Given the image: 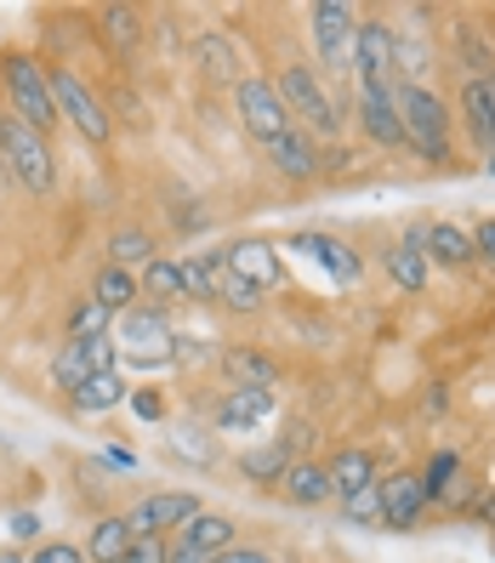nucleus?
<instances>
[{
	"label": "nucleus",
	"mask_w": 495,
	"mask_h": 563,
	"mask_svg": "<svg viewBox=\"0 0 495 563\" xmlns=\"http://www.w3.org/2000/svg\"><path fill=\"white\" fill-rule=\"evenodd\" d=\"M211 222H217V211L200 200V194H188V188H172V194H165V228H172L177 240L211 234Z\"/></svg>",
	"instance_id": "nucleus-30"
},
{
	"label": "nucleus",
	"mask_w": 495,
	"mask_h": 563,
	"mask_svg": "<svg viewBox=\"0 0 495 563\" xmlns=\"http://www.w3.org/2000/svg\"><path fill=\"white\" fill-rule=\"evenodd\" d=\"M109 114H114V125H131V131H148L154 125L148 120V97L138 86H114L109 91Z\"/></svg>",
	"instance_id": "nucleus-37"
},
{
	"label": "nucleus",
	"mask_w": 495,
	"mask_h": 563,
	"mask_svg": "<svg viewBox=\"0 0 495 563\" xmlns=\"http://www.w3.org/2000/svg\"><path fill=\"white\" fill-rule=\"evenodd\" d=\"M188 57H194V69H200L211 86H228L234 91L245 80V63H240V46L228 29H200V35L188 41Z\"/></svg>",
	"instance_id": "nucleus-18"
},
{
	"label": "nucleus",
	"mask_w": 495,
	"mask_h": 563,
	"mask_svg": "<svg viewBox=\"0 0 495 563\" xmlns=\"http://www.w3.org/2000/svg\"><path fill=\"white\" fill-rule=\"evenodd\" d=\"M274 86H279V97H285V109H290V125H302L319 148L342 143L348 109L330 97V80L314 69V57H285L279 69H274Z\"/></svg>",
	"instance_id": "nucleus-1"
},
{
	"label": "nucleus",
	"mask_w": 495,
	"mask_h": 563,
	"mask_svg": "<svg viewBox=\"0 0 495 563\" xmlns=\"http://www.w3.org/2000/svg\"><path fill=\"white\" fill-rule=\"evenodd\" d=\"M393 41H399V29L376 12H359V29H353V86H393Z\"/></svg>",
	"instance_id": "nucleus-13"
},
{
	"label": "nucleus",
	"mask_w": 495,
	"mask_h": 563,
	"mask_svg": "<svg viewBox=\"0 0 495 563\" xmlns=\"http://www.w3.org/2000/svg\"><path fill=\"white\" fill-rule=\"evenodd\" d=\"M103 461H109V467H120V473H131V467H138V455H131V450H120V444H114Z\"/></svg>",
	"instance_id": "nucleus-49"
},
{
	"label": "nucleus",
	"mask_w": 495,
	"mask_h": 563,
	"mask_svg": "<svg viewBox=\"0 0 495 563\" xmlns=\"http://www.w3.org/2000/svg\"><path fill=\"white\" fill-rule=\"evenodd\" d=\"M125 410L138 416V421H148V427H160L165 421V393L160 387H131L125 393Z\"/></svg>",
	"instance_id": "nucleus-40"
},
{
	"label": "nucleus",
	"mask_w": 495,
	"mask_h": 563,
	"mask_svg": "<svg viewBox=\"0 0 495 563\" xmlns=\"http://www.w3.org/2000/svg\"><path fill=\"white\" fill-rule=\"evenodd\" d=\"M353 29H359V7L348 0H314L308 7V41H314V69L324 80H353Z\"/></svg>",
	"instance_id": "nucleus-7"
},
{
	"label": "nucleus",
	"mask_w": 495,
	"mask_h": 563,
	"mask_svg": "<svg viewBox=\"0 0 495 563\" xmlns=\"http://www.w3.org/2000/svg\"><path fill=\"white\" fill-rule=\"evenodd\" d=\"M324 473H330V489H337V501H348V495L371 489V484L382 478V467H376V450H365V444H342L337 455L324 461Z\"/></svg>",
	"instance_id": "nucleus-25"
},
{
	"label": "nucleus",
	"mask_w": 495,
	"mask_h": 563,
	"mask_svg": "<svg viewBox=\"0 0 495 563\" xmlns=\"http://www.w3.org/2000/svg\"><path fill=\"white\" fill-rule=\"evenodd\" d=\"M160 251H165L160 234H154V228H143V222H120L114 234H109V262H114V268H125V274H143Z\"/></svg>",
	"instance_id": "nucleus-28"
},
{
	"label": "nucleus",
	"mask_w": 495,
	"mask_h": 563,
	"mask_svg": "<svg viewBox=\"0 0 495 563\" xmlns=\"http://www.w3.org/2000/svg\"><path fill=\"white\" fill-rule=\"evenodd\" d=\"M382 268H387V279L399 285L405 296H421V290H427V256H421L416 245H405V240L382 245Z\"/></svg>",
	"instance_id": "nucleus-33"
},
{
	"label": "nucleus",
	"mask_w": 495,
	"mask_h": 563,
	"mask_svg": "<svg viewBox=\"0 0 495 563\" xmlns=\"http://www.w3.org/2000/svg\"><path fill=\"white\" fill-rule=\"evenodd\" d=\"M217 342L211 336H183V330H177V342H172V364H177V371H206V364H217Z\"/></svg>",
	"instance_id": "nucleus-38"
},
{
	"label": "nucleus",
	"mask_w": 495,
	"mask_h": 563,
	"mask_svg": "<svg viewBox=\"0 0 495 563\" xmlns=\"http://www.w3.org/2000/svg\"><path fill=\"white\" fill-rule=\"evenodd\" d=\"M165 558H172V541H165V536H138L120 563H165Z\"/></svg>",
	"instance_id": "nucleus-44"
},
{
	"label": "nucleus",
	"mask_w": 495,
	"mask_h": 563,
	"mask_svg": "<svg viewBox=\"0 0 495 563\" xmlns=\"http://www.w3.org/2000/svg\"><path fill=\"white\" fill-rule=\"evenodd\" d=\"M217 563H285L274 547H262V541H234L228 552H217Z\"/></svg>",
	"instance_id": "nucleus-43"
},
{
	"label": "nucleus",
	"mask_w": 495,
	"mask_h": 563,
	"mask_svg": "<svg viewBox=\"0 0 495 563\" xmlns=\"http://www.w3.org/2000/svg\"><path fill=\"white\" fill-rule=\"evenodd\" d=\"M23 563H91V558H86V547H80V541L46 536V541H35V547L23 552Z\"/></svg>",
	"instance_id": "nucleus-39"
},
{
	"label": "nucleus",
	"mask_w": 495,
	"mask_h": 563,
	"mask_svg": "<svg viewBox=\"0 0 495 563\" xmlns=\"http://www.w3.org/2000/svg\"><path fill=\"white\" fill-rule=\"evenodd\" d=\"M7 529H12V541H46V523H41V512L35 507H18V512H7Z\"/></svg>",
	"instance_id": "nucleus-42"
},
{
	"label": "nucleus",
	"mask_w": 495,
	"mask_h": 563,
	"mask_svg": "<svg viewBox=\"0 0 495 563\" xmlns=\"http://www.w3.org/2000/svg\"><path fill=\"white\" fill-rule=\"evenodd\" d=\"M0 86H7V109L35 125L41 137H52V131L63 125L57 120V97H52V69L41 52L29 46H0Z\"/></svg>",
	"instance_id": "nucleus-3"
},
{
	"label": "nucleus",
	"mask_w": 495,
	"mask_h": 563,
	"mask_svg": "<svg viewBox=\"0 0 495 563\" xmlns=\"http://www.w3.org/2000/svg\"><path fill=\"white\" fill-rule=\"evenodd\" d=\"M217 376L228 387H274L285 382V364L268 353V347H222L217 353Z\"/></svg>",
	"instance_id": "nucleus-20"
},
{
	"label": "nucleus",
	"mask_w": 495,
	"mask_h": 563,
	"mask_svg": "<svg viewBox=\"0 0 495 563\" xmlns=\"http://www.w3.org/2000/svg\"><path fill=\"white\" fill-rule=\"evenodd\" d=\"M200 512H206V495L177 484V489H143L138 501L125 507V523L138 529V536H165V541H172L177 529L188 518H200Z\"/></svg>",
	"instance_id": "nucleus-9"
},
{
	"label": "nucleus",
	"mask_w": 495,
	"mask_h": 563,
	"mask_svg": "<svg viewBox=\"0 0 495 563\" xmlns=\"http://www.w3.org/2000/svg\"><path fill=\"white\" fill-rule=\"evenodd\" d=\"M376 501H382V529H416L427 518V489H421V473L416 467H393L376 478Z\"/></svg>",
	"instance_id": "nucleus-16"
},
{
	"label": "nucleus",
	"mask_w": 495,
	"mask_h": 563,
	"mask_svg": "<svg viewBox=\"0 0 495 563\" xmlns=\"http://www.w3.org/2000/svg\"><path fill=\"white\" fill-rule=\"evenodd\" d=\"M468 234H473V251H479V262H490V268H495V217H479V222L468 228Z\"/></svg>",
	"instance_id": "nucleus-46"
},
{
	"label": "nucleus",
	"mask_w": 495,
	"mask_h": 563,
	"mask_svg": "<svg viewBox=\"0 0 495 563\" xmlns=\"http://www.w3.org/2000/svg\"><path fill=\"white\" fill-rule=\"evenodd\" d=\"M91 302H103L120 319L125 308L143 302V296H138V274H125V268H114V262H103V268L91 274Z\"/></svg>",
	"instance_id": "nucleus-32"
},
{
	"label": "nucleus",
	"mask_w": 495,
	"mask_h": 563,
	"mask_svg": "<svg viewBox=\"0 0 495 563\" xmlns=\"http://www.w3.org/2000/svg\"><path fill=\"white\" fill-rule=\"evenodd\" d=\"M268 172L279 177V183H290V188H308V183H324V159H319V143L308 137L302 125H290L285 137H274L268 148Z\"/></svg>",
	"instance_id": "nucleus-17"
},
{
	"label": "nucleus",
	"mask_w": 495,
	"mask_h": 563,
	"mask_svg": "<svg viewBox=\"0 0 495 563\" xmlns=\"http://www.w3.org/2000/svg\"><path fill=\"white\" fill-rule=\"evenodd\" d=\"M285 251H302V256H314L319 268L337 274V285L365 279V256H359L348 240H337V234H314V228H302V234H290V240H285Z\"/></svg>",
	"instance_id": "nucleus-21"
},
{
	"label": "nucleus",
	"mask_w": 495,
	"mask_h": 563,
	"mask_svg": "<svg viewBox=\"0 0 495 563\" xmlns=\"http://www.w3.org/2000/svg\"><path fill=\"white\" fill-rule=\"evenodd\" d=\"M393 114H399V125H405V148H410L416 159L439 165V172L455 159V148H450L455 109L444 103V91L416 86V80H399V86H393Z\"/></svg>",
	"instance_id": "nucleus-2"
},
{
	"label": "nucleus",
	"mask_w": 495,
	"mask_h": 563,
	"mask_svg": "<svg viewBox=\"0 0 495 563\" xmlns=\"http://www.w3.org/2000/svg\"><path fill=\"white\" fill-rule=\"evenodd\" d=\"M484 91H490V97H495V75H484Z\"/></svg>",
	"instance_id": "nucleus-52"
},
{
	"label": "nucleus",
	"mask_w": 495,
	"mask_h": 563,
	"mask_svg": "<svg viewBox=\"0 0 495 563\" xmlns=\"http://www.w3.org/2000/svg\"><path fill=\"white\" fill-rule=\"evenodd\" d=\"M0 159H7L12 183L29 200H52L57 194V148L52 137H41L35 125H23L12 109H0Z\"/></svg>",
	"instance_id": "nucleus-4"
},
{
	"label": "nucleus",
	"mask_w": 495,
	"mask_h": 563,
	"mask_svg": "<svg viewBox=\"0 0 495 563\" xmlns=\"http://www.w3.org/2000/svg\"><path fill=\"white\" fill-rule=\"evenodd\" d=\"M279 501L296 507V512H319L337 501V489H330V473H324V461L302 455V461H290V473L279 478Z\"/></svg>",
	"instance_id": "nucleus-23"
},
{
	"label": "nucleus",
	"mask_w": 495,
	"mask_h": 563,
	"mask_svg": "<svg viewBox=\"0 0 495 563\" xmlns=\"http://www.w3.org/2000/svg\"><path fill=\"white\" fill-rule=\"evenodd\" d=\"M421 256H427V268H450V274L479 268L473 234H468L461 222H427V234H421Z\"/></svg>",
	"instance_id": "nucleus-22"
},
{
	"label": "nucleus",
	"mask_w": 495,
	"mask_h": 563,
	"mask_svg": "<svg viewBox=\"0 0 495 563\" xmlns=\"http://www.w3.org/2000/svg\"><path fill=\"white\" fill-rule=\"evenodd\" d=\"M228 268H234L240 279H251L256 290H274V285L285 279L279 251H274L268 240H234V245H228Z\"/></svg>",
	"instance_id": "nucleus-27"
},
{
	"label": "nucleus",
	"mask_w": 495,
	"mask_h": 563,
	"mask_svg": "<svg viewBox=\"0 0 495 563\" xmlns=\"http://www.w3.org/2000/svg\"><path fill=\"white\" fill-rule=\"evenodd\" d=\"M337 512H342V523H382L376 484H371V489H359V495H348V501H337Z\"/></svg>",
	"instance_id": "nucleus-41"
},
{
	"label": "nucleus",
	"mask_w": 495,
	"mask_h": 563,
	"mask_svg": "<svg viewBox=\"0 0 495 563\" xmlns=\"http://www.w3.org/2000/svg\"><path fill=\"white\" fill-rule=\"evenodd\" d=\"M473 523H484L490 529V536H495V484H484L479 489V501H473V512H468Z\"/></svg>",
	"instance_id": "nucleus-47"
},
{
	"label": "nucleus",
	"mask_w": 495,
	"mask_h": 563,
	"mask_svg": "<svg viewBox=\"0 0 495 563\" xmlns=\"http://www.w3.org/2000/svg\"><path fill=\"white\" fill-rule=\"evenodd\" d=\"M279 416V393L274 387H222V399L211 410V433H256L262 421Z\"/></svg>",
	"instance_id": "nucleus-15"
},
{
	"label": "nucleus",
	"mask_w": 495,
	"mask_h": 563,
	"mask_svg": "<svg viewBox=\"0 0 495 563\" xmlns=\"http://www.w3.org/2000/svg\"><path fill=\"white\" fill-rule=\"evenodd\" d=\"M194 262H200V274H206V285H211V308L234 313V319H256V313H268V290H256L251 279H240L234 268H228V245H206V251H194Z\"/></svg>",
	"instance_id": "nucleus-10"
},
{
	"label": "nucleus",
	"mask_w": 495,
	"mask_h": 563,
	"mask_svg": "<svg viewBox=\"0 0 495 563\" xmlns=\"http://www.w3.org/2000/svg\"><path fill=\"white\" fill-rule=\"evenodd\" d=\"M172 342H177V324H172V308H154V302H138L114 319V347H120V364L131 371H154V364H172Z\"/></svg>",
	"instance_id": "nucleus-6"
},
{
	"label": "nucleus",
	"mask_w": 495,
	"mask_h": 563,
	"mask_svg": "<svg viewBox=\"0 0 495 563\" xmlns=\"http://www.w3.org/2000/svg\"><path fill=\"white\" fill-rule=\"evenodd\" d=\"M125 376L120 371H103V376H91L69 393V410L75 416H109V410H125Z\"/></svg>",
	"instance_id": "nucleus-31"
},
{
	"label": "nucleus",
	"mask_w": 495,
	"mask_h": 563,
	"mask_svg": "<svg viewBox=\"0 0 495 563\" xmlns=\"http://www.w3.org/2000/svg\"><path fill=\"white\" fill-rule=\"evenodd\" d=\"M234 114H240V131H245L256 148H268L274 137H285V131H290V109H285L274 75H245L234 86Z\"/></svg>",
	"instance_id": "nucleus-8"
},
{
	"label": "nucleus",
	"mask_w": 495,
	"mask_h": 563,
	"mask_svg": "<svg viewBox=\"0 0 495 563\" xmlns=\"http://www.w3.org/2000/svg\"><path fill=\"white\" fill-rule=\"evenodd\" d=\"M172 541H183V547H194V552L217 558V552H228V547L240 541V518H234V512H217V507H206L200 518H188Z\"/></svg>",
	"instance_id": "nucleus-26"
},
{
	"label": "nucleus",
	"mask_w": 495,
	"mask_h": 563,
	"mask_svg": "<svg viewBox=\"0 0 495 563\" xmlns=\"http://www.w3.org/2000/svg\"><path fill=\"white\" fill-rule=\"evenodd\" d=\"M131 541H138V529L125 523V512H97L80 547H86L91 563H120V558L131 552Z\"/></svg>",
	"instance_id": "nucleus-29"
},
{
	"label": "nucleus",
	"mask_w": 495,
	"mask_h": 563,
	"mask_svg": "<svg viewBox=\"0 0 495 563\" xmlns=\"http://www.w3.org/2000/svg\"><path fill=\"white\" fill-rule=\"evenodd\" d=\"M484 177H495V154H484Z\"/></svg>",
	"instance_id": "nucleus-51"
},
{
	"label": "nucleus",
	"mask_w": 495,
	"mask_h": 563,
	"mask_svg": "<svg viewBox=\"0 0 495 563\" xmlns=\"http://www.w3.org/2000/svg\"><path fill=\"white\" fill-rule=\"evenodd\" d=\"M302 444H308V427L290 421L279 439H262V444L240 450V455H234V473H240L245 484H256V489H279V478L290 473V461H302Z\"/></svg>",
	"instance_id": "nucleus-12"
},
{
	"label": "nucleus",
	"mask_w": 495,
	"mask_h": 563,
	"mask_svg": "<svg viewBox=\"0 0 495 563\" xmlns=\"http://www.w3.org/2000/svg\"><path fill=\"white\" fill-rule=\"evenodd\" d=\"M103 371H120V347L114 336H69L57 353H52V387L69 399V393L91 376H103Z\"/></svg>",
	"instance_id": "nucleus-11"
},
{
	"label": "nucleus",
	"mask_w": 495,
	"mask_h": 563,
	"mask_svg": "<svg viewBox=\"0 0 495 563\" xmlns=\"http://www.w3.org/2000/svg\"><path fill=\"white\" fill-rule=\"evenodd\" d=\"M473 501H479V484H473V473H461L450 489H444V512H473Z\"/></svg>",
	"instance_id": "nucleus-45"
},
{
	"label": "nucleus",
	"mask_w": 495,
	"mask_h": 563,
	"mask_svg": "<svg viewBox=\"0 0 495 563\" xmlns=\"http://www.w3.org/2000/svg\"><path fill=\"white\" fill-rule=\"evenodd\" d=\"M63 330H69V336H109L114 313H109L103 302H91V290H86V296H75V302H69V319H63Z\"/></svg>",
	"instance_id": "nucleus-36"
},
{
	"label": "nucleus",
	"mask_w": 495,
	"mask_h": 563,
	"mask_svg": "<svg viewBox=\"0 0 495 563\" xmlns=\"http://www.w3.org/2000/svg\"><path fill=\"white\" fill-rule=\"evenodd\" d=\"M348 120H353V131L371 148H393V154L405 148V125H399V114H393V86H365V80H359Z\"/></svg>",
	"instance_id": "nucleus-14"
},
{
	"label": "nucleus",
	"mask_w": 495,
	"mask_h": 563,
	"mask_svg": "<svg viewBox=\"0 0 495 563\" xmlns=\"http://www.w3.org/2000/svg\"><path fill=\"white\" fill-rule=\"evenodd\" d=\"M455 109H461V131H468V143L479 154H495V97L484 91V80H461Z\"/></svg>",
	"instance_id": "nucleus-24"
},
{
	"label": "nucleus",
	"mask_w": 495,
	"mask_h": 563,
	"mask_svg": "<svg viewBox=\"0 0 495 563\" xmlns=\"http://www.w3.org/2000/svg\"><path fill=\"white\" fill-rule=\"evenodd\" d=\"M52 69V97H57V120L80 131V143L91 148H109L114 143V114H109V97L91 91L86 75L75 63H46Z\"/></svg>",
	"instance_id": "nucleus-5"
},
{
	"label": "nucleus",
	"mask_w": 495,
	"mask_h": 563,
	"mask_svg": "<svg viewBox=\"0 0 495 563\" xmlns=\"http://www.w3.org/2000/svg\"><path fill=\"white\" fill-rule=\"evenodd\" d=\"M165 444H172L183 461H194V467H211V461H217V433H211V427L183 421V427H172V439H165Z\"/></svg>",
	"instance_id": "nucleus-35"
},
{
	"label": "nucleus",
	"mask_w": 495,
	"mask_h": 563,
	"mask_svg": "<svg viewBox=\"0 0 495 563\" xmlns=\"http://www.w3.org/2000/svg\"><path fill=\"white\" fill-rule=\"evenodd\" d=\"M0 563H23V552L18 547H0Z\"/></svg>",
	"instance_id": "nucleus-50"
},
{
	"label": "nucleus",
	"mask_w": 495,
	"mask_h": 563,
	"mask_svg": "<svg viewBox=\"0 0 495 563\" xmlns=\"http://www.w3.org/2000/svg\"><path fill=\"white\" fill-rule=\"evenodd\" d=\"M91 35L103 41L120 63H131L148 41V12L143 7H97L91 12Z\"/></svg>",
	"instance_id": "nucleus-19"
},
{
	"label": "nucleus",
	"mask_w": 495,
	"mask_h": 563,
	"mask_svg": "<svg viewBox=\"0 0 495 563\" xmlns=\"http://www.w3.org/2000/svg\"><path fill=\"white\" fill-rule=\"evenodd\" d=\"M416 473H421V489H427V507H439L444 489L468 473V461H461V450H433V455H427V467H416Z\"/></svg>",
	"instance_id": "nucleus-34"
},
{
	"label": "nucleus",
	"mask_w": 495,
	"mask_h": 563,
	"mask_svg": "<svg viewBox=\"0 0 495 563\" xmlns=\"http://www.w3.org/2000/svg\"><path fill=\"white\" fill-rule=\"evenodd\" d=\"M165 563H217V558H206V552H194V547L172 541V558H165Z\"/></svg>",
	"instance_id": "nucleus-48"
}]
</instances>
